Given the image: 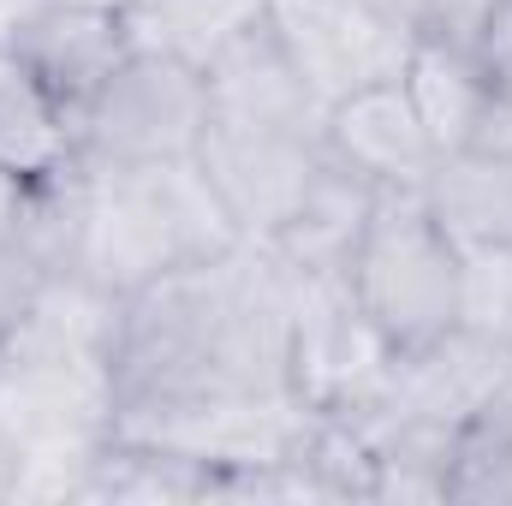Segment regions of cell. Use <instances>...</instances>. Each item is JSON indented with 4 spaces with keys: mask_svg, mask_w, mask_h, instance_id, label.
<instances>
[{
    "mask_svg": "<svg viewBox=\"0 0 512 506\" xmlns=\"http://www.w3.org/2000/svg\"><path fill=\"white\" fill-rule=\"evenodd\" d=\"M399 352L387 334L364 316L346 280H298L292 304V352H286V381L292 399L310 417H370L393 399Z\"/></svg>",
    "mask_w": 512,
    "mask_h": 506,
    "instance_id": "obj_6",
    "label": "cell"
},
{
    "mask_svg": "<svg viewBox=\"0 0 512 506\" xmlns=\"http://www.w3.org/2000/svg\"><path fill=\"white\" fill-rule=\"evenodd\" d=\"M292 304H298V274L251 239L149 280L126 298L120 322V352H114L120 411L292 393L286 381Z\"/></svg>",
    "mask_w": 512,
    "mask_h": 506,
    "instance_id": "obj_1",
    "label": "cell"
},
{
    "mask_svg": "<svg viewBox=\"0 0 512 506\" xmlns=\"http://www.w3.org/2000/svg\"><path fill=\"white\" fill-rule=\"evenodd\" d=\"M471 143H483V149H495V155H512V84H495V96H489V108H483V126Z\"/></svg>",
    "mask_w": 512,
    "mask_h": 506,
    "instance_id": "obj_21",
    "label": "cell"
},
{
    "mask_svg": "<svg viewBox=\"0 0 512 506\" xmlns=\"http://www.w3.org/2000/svg\"><path fill=\"white\" fill-rule=\"evenodd\" d=\"M477 60L489 66V78H495V84H512V0L495 6L489 30L477 36Z\"/></svg>",
    "mask_w": 512,
    "mask_h": 506,
    "instance_id": "obj_20",
    "label": "cell"
},
{
    "mask_svg": "<svg viewBox=\"0 0 512 506\" xmlns=\"http://www.w3.org/2000/svg\"><path fill=\"white\" fill-rule=\"evenodd\" d=\"M24 483H30V453L0 429V506L24 501Z\"/></svg>",
    "mask_w": 512,
    "mask_h": 506,
    "instance_id": "obj_22",
    "label": "cell"
},
{
    "mask_svg": "<svg viewBox=\"0 0 512 506\" xmlns=\"http://www.w3.org/2000/svg\"><path fill=\"white\" fill-rule=\"evenodd\" d=\"M376 185L358 179L352 167H340L334 155L322 161V173L310 179L304 203L286 215V227L268 239V251L280 256L298 280H346L352 256L364 245V227L376 215Z\"/></svg>",
    "mask_w": 512,
    "mask_h": 506,
    "instance_id": "obj_13",
    "label": "cell"
},
{
    "mask_svg": "<svg viewBox=\"0 0 512 506\" xmlns=\"http://www.w3.org/2000/svg\"><path fill=\"white\" fill-rule=\"evenodd\" d=\"M78 167H84L78 274H90L120 298L143 292L149 280L185 262H209L245 245L197 161H149V167L78 161Z\"/></svg>",
    "mask_w": 512,
    "mask_h": 506,
    "instance_id": "obj_2",
    "label": "cell"
},
{
    "mask_svg": "<svg viewBox=\"0 0 512 506\" xmlns=\"http://www.w3.org/2000/svg\"><path fill=\"white\" fill-rule=\"evenodd\" d=\"M376 6H387L393 18H405V24L417 30V24H423V6H429V0H376Z\"/></svg>",
    "mask_w": 512,
    "mask_h": 506,
    "instance_id": "obj_23",
    "label": "cell"
},
{
    "mask_svg": "<svg viewBox=\"0 0 512 506\" xmlns=\"http://www.w3.org/2000/svg\"><path fill=\"white\" fill-rule=\"evenodd\" d=\"M48 262L30 251V239L18 233V221H0V340L18 328V316L30 310V298L42 292Z\"/></svg>",
    "mask_w": 512,
    "mask_h": 506,
    "instance_id": "obj_19",
    "label": "cell"
},
{
    "mask_svg": "<svg viewBox=\"0 0 512 506\" xmlns=\"http://www.w3.org/2000/svg\"><path fill=\"white\" fill-rule=\"evenodd\" d=\"M256 18H262V0H126L120 6L126 42L137 54L185 60L197 72Z\"/></svg>",
    "mask_w": 512,
    "mask_h": 506,
    "instance_id": "obj_17",
    "label": "cell"
},
{
    "mask_svg": "<svg viewBox=\"0 0 512 506\" xmlns=\"http://www.w3.org/2000/svg\"><path fill=\"white\" fill-rule=\"evenodd\" d=\"M209 126V84L185 60L137 54L114 66L96 102L78 114V161L90 167H149V161H197Z\"/></svg>",
    "mask_w": 512,
    "mask_h": 506,
    "instance_id": "obj_5",
    "label": "cell"
},
{
    "mask_svg": "<svg viewBox=\"0 0 512 506\" xmlns=\"http://www.w3.org/2000/svg\"><path fill=\"white\" fill-rule=\"evenodd\" d=\"M507 399H512V346L465 328V322L453 334H441L435 346L399 358V376H393V405L399 411H417V417L447 423V429H471Z\"/></svg>",
    "mask_w": 512,
    "mask_h": 506,
    "instance_id": "obj_12",
    "label": "cell"
},
{
    "mask_svg": "<svg viewBox=\"0 0 512 506\" xmlns=\"http://www.w3.org/2000/svg\"><path fill=\"white\" fill-rule=\"evenodd\" d=\"M6 48L36 72V84L72 114L96 102V90L114 78V66L131 54L126 42V24L120 12H102V6H72V0H36L18 30L6 36Z\"/></svg>",
    "mask_w": 512,
    "mask_h": 506,
    "instance_id": "obj_9",
    "label": "cell"
},
{
    "mask_svg": "<svg viewBox=\"0 0 512 506\" xmlns=\"http://www.w3.org/2000/svg\"><path fill=\"white\" fill-rule=\"evenodd\" d=\"M417 120L429 131V143L447 155V149H465L477 126H483V108L495 96V78L489 66L477 60V48L465 42H447V36H429L417 30L411 36V54H405V72H399Z\"/></svg>",
    "mask_w": 512,
    "mask_h": 506,
    "instance_id": "obj_14",
    "label": "cell"
},
{
    "mask_svg": "<svg viewBox=\"0 0 512 506\" xmlns=\"http://www.w3.org/2000/svg\"><path fill=\"white\" fill-rule=\"evenodd\" d=\"M209 120L227 126H280V131H322V96L304 84L298 60L286 54V42L274 36L268 12L245 24L209 66Z\"/></svg>",
    "mask_w": 512,
    "mask_h": 506,
    "instance_id": "obj_11",
    "label": "cell"
},
{
    "mask_svg": "<svg viewBox=\"0 0 512 506\" xmlns=\"http://www.w3.org/2000/svg\"><path fill=\"white\" fill-rule=\"evenodd\" d=\"M72 6H102V12H120L126 0H72Z\"/></svg>",
    "mask_w": 512,
    "mask_h": 506,
    "instance_id": "obj_24",
    "label": "cell"
},
{
    "mask_svg": "<svg viewBox=\"0 0 512 506\" xmlns=\"http://www.w3.org/2000/svg\"><path fill=\"white\" fill-rule=\"evenodd\" d=\"M423 203L435 209V221L459 251L512 245V155H495L483 143L435 155L423 179Z\"/></svg>",
    "mask_w": 512,
    "mask_h": 506,
    "instance_id": "obj_15",
    "label": "cell"
},
{
    "mask_svg": "<svg viewBox=\"0 0 512 506\" xmlns=\"http://www.w3.org/2000/svg\"><path fill=\"white\" fill-rule=\"evenodd\" d=\"M328 149L322 131H280V126H227L209 120L203 143H197V167L215 185L221 209L233 215L239 239L268 245L286 215L304 203L310 179L322 173Z\"/></svg>",
    "mask_w": 512,
    "mask_h": 506,
    "instance_id": "obj_8",
    "label": "cell"
},
{
    "mask_svg": "<svg viewBox=\"0 0 512 506\" xmlns=\"http://www.w3.org/2000/svg\"><path fill=\"white\" fill-rule=\"evenodd\" d=\"M262 12L286 54L298 60L304 84L322 96V108L364 84L399 78L417 36L376 0H262Z\"/></svg>",
    "mask_w": 512,
    "mask_h": 506,
    "instance_id": "obj_7",
    "label": "cell"
},
{
    "mask_svg": "<svg viewBox=\"0 0 512 506\" xmlns=\"http://www.w3.org/2000/svg\"><path fill=\"white\" fill-rule=\"evenodd\" d=\"M78 161V126L72 114L36 84V72L0 42V173L36 185Z\"/></svg>",
    "mask_w": 512,
    "mask_h": 506,
    "instance_id": "obj_16",
    "label": "cell"
},
{
    "mask_svg": "<svg viewBox=\"0 0 512 506\" xmlns=\"http://www.w3.org/2000/svg\"><path fill=\"white\" fill-rule=\"evenodd\" d=\"M465 328L512 346V245L465 251Z\"/></svg>",
    "mask_w": 512,
    "mask_h": 506,
    "instance_id": "obj_18",
    "label": "cell"
},
{
    "mask_svg": "<svg viewBox=\"0 0 512 506\" xmlns=\"http://www.w3.org/2000/svg\"><path fill=\"white\" fill-rule=\"evenodd\" d=\"M352 298L399 358L435 346L465 322V251L447 239L423 191H382L364 245L346 268Z\"/></svg>",
    "mask_w": 512,
    "mask_h": 506,
    "instance_id": "obj_3",
    "label": "cell"
},
{
    "mask_svg": "<svg viewBox=\"0 0 512 506\" xmlns=\"http://www.w3.org/2000/svg\"><path fill=\"white\" fill-rule=\"evenodd\" d=\"M114 364L30 358L0 346V429L30 453L24 501H78L96 453L114 441Z\"/></svg>",
    "mask_w": 512,
    "mask_h": 506,
    "instance_id": "obj_4",
    "label": "cell"
},
{
    "mask_svg": "<svg viewBox=\"0 0 512 506\" xmlns=\"http://www.w3.org/2000/svg\"><path fill=\"white\" fill-rule=\"evenodd\" d=\"M322 149L352 167L358 179H370L376 191H423L429 167H435V143L417 120L411 96L399 78L364 84L340 102H328L322 114Z\"/></svg>",
    "mask_w": 512,
    "mask_h": 506,
    "instance_id": "obj_10",
    "label": "cell"
}]
</instances>
